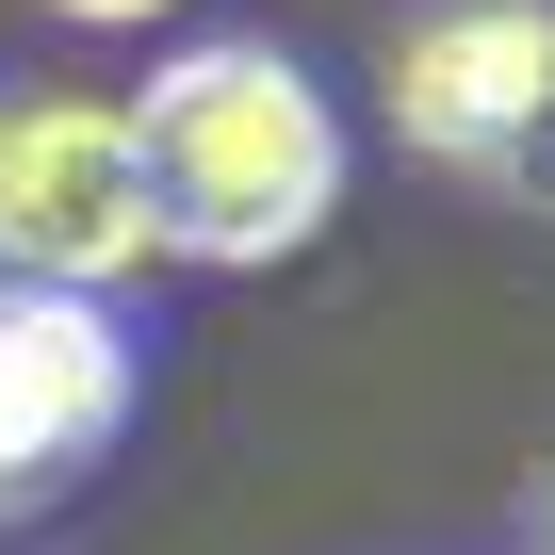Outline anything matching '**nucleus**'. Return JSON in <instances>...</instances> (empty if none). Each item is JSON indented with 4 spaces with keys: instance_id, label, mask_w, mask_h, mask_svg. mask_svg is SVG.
<instances>
[{
    "instance_id": "4",
    "label": "nucleus",
    "mask_w": 555,
    "mask_h": 555,
    "mask_svg": "<svg viewBox=\"0 0 555 555\" xmlns=\"http://www.w3.org/2000/svg\"><path fill=\"white\" fill-rule=\"evenodd\" d=\"M131 392H147V360H131L115 295H0V522L66 506L115 457Z\"/></svg>"
},
{
    "instance_id": "6",
    "label": "nucleus",
    "mask_w": 555,
    "mask_h": 555,
    "mask_svg": "<svg viewBox=\"0 0 555 555\" xmlns=\"http://www.w3.org/2000/svg\"><path fill=\"white\" fill-rule=\"evenodd\" d=\"M522 555H555V457H539V490H522Z\"/></svg>"
},
{
    "instance_id": "1",
    "label": "nucleus",
    "mask_w": 555,
    "mask_h": 555,
    "mask_svg": "<svg viewBox=\"0 0 555 555\" xmlns=\"http://www.w3.org/2000/svg\"><path fill=\"white\" fill-rule=\"evenodd\" d=\"M131 164H147L164 261H212V278L295 261V245L344 212V115H327V82L278 50V34H212V50L147 66Z\"/></svg>"
},
{
    "instance_id": "3",
    "label": "nucleus",
    "mask_w": 555,
    "mask_h": 555,
    "mask_svg": "<svg viewBox=\"0 0 555 555\" xmlns=\"http://www.w3.org/2000/svg\"><path fill=\"white\" fill-rule=\"evenodd\" d=\"M392 147L441 180L555 164V0H441L392 34Z\"/></svg>"
},
{
    "instance_id": "5",
    "label": "nucleus",
    "mask_w": 555,
    "mask_h": 555,
    "mask_svg": "<svg viewBox=\"0 0 555 555\" xmlns=\"http://www.w3.org/2000/svg\"><path fill=\"white\" fill-rule=\"evenodd\" d=\"M50 17H82V34H131V17H180V0H50Z\"/></svg>"
},
{
    "instance_id": "2",
    "label": "nucleus",
    "mask_w": 555,
    "mask_h": 555,
    "mask_svg": "<svg viewBox=\"0 0 555 555\" xmlns=\"http://www.w3.org/2000/svg\"><path fill=\"white\" fill-rule=\"evenodd\" d=\"M164 261L115 99H0V295H131Z\"/></svg>"
}]
</instances>
